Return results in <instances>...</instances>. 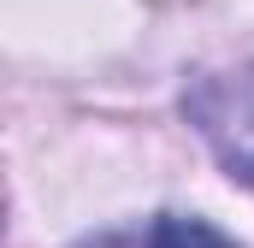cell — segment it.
<instances>
[{
    "label": "cell",
    "mask_w": 254,
    "mask_h": 248,
    "mask_svg": "<svg viewBox=\"0 0 254 248\" xmlns=\"http://www.w3.org/2000/svg\"><path fill=\"white\" fill-rule=\"evenodd\" d=\"M195 124L213 136V148L225 154L231 178L254 184V71L237 77H207L190 101Z\"/></svg>",
    "instance_id": "obj_1"
},
{
    "label": "cell",
    "mask_w": 254,
    "mask_h": 248,
    "mask_svg": "<svg viewBox=\"0 0 254 248\" xmlns=\"http://www.w3.org/2000/svg\"><path fill=\"white\" fill-rule=\"evenodd\" d=\"M148 248H237L225 231H213L207 219H184V213H172V219H160L154 225V243Z\"/></svg>",
    "instance_id": "obj_2"
}]
</instances>
